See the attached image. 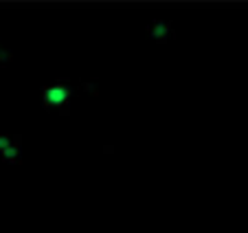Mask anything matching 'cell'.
Instances as JSON below:
<instances>
[{
  "label": "cell",
  "mask_w": 248,
  "mask_h": 233,
  "mask_svg": "<svg viewBox=\"0 0 248 233\" xmlns=\"http://www.w3.org/2000/svg\"><path fill=\"white\" fill-rule=\"evenodd\" d=\"M70 99H73V82L62 77L53 84H46L42 88V103L46 110H57L62 115H68Z\"/></svg>",
  "instance_id": "6da1fadb"
},
{
  "label": "cell",
  "mask_w": 248,
  "mask_h": 233,
  "mask_svg": "<svg viewBox=\"0 0 248 233\" xmlns=\"http://www.w3.org/2000/svg\"><path fill=\"white\" fill-rule=\"evenodd\" d=\"M145 33L156 44H167L173 40V24L169 20H152L145 27Z\"/></svg>",
  "instance_id": "7a4b0ae2"
},
{
  "label": "cell",
  "mask_w": 248,
  "mask_h": 233,
  "mask_svg": "<svg viewBox=\"0 0 248 233\" xmlns=\"http://www.w3.org/2000/svg\"><path fill=\"white\" fill-rule=\"evenodd\" d=\"M0 156H2V161H5V163L18 165L20 161H22V156H20V143H16V145H11V148L2 150V152H0Z\"/></svg>",
  "instance_id": "3957f363"
},
{
  "label": "cell",
  "mask_w": 248,
  "mask_h": 233,
  "mask_svg": "<svg viewBox=\"0 0 248 233\" xmlns=\"http://www.w3.org/2000/svg\"><path fill=\"white\" fill-rule=\"evenodd\" d=\"M16 143H22V136L20 134H0V152L11 148V145H16Z\"/></svg>",
  "instance_id": "277c9868"
},
{
  "label": "cell",
  "mask_w": 248,
  "mask_h": 233,
  "mask_svg": "<svg viewBox=\"0 0 248 233\" xmlns=\"http://www.w3.org/2000/svg\"><path fill=\"white\" fill-rule=\"evenodd\" d=\"M11 62H14V53L0 47V66H9Z\"/></svg>",
  "instance_id": "5b68a950"
}]
</instances>
